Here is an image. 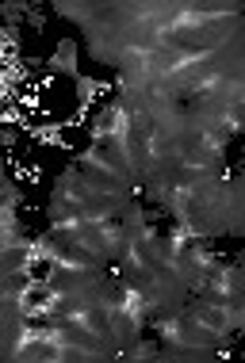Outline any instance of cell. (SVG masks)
Instances as JSON below:
<instances>
[{
    "instance_id": "obj_2",
    "label": "cell",
    "mask_w": 245,
    "mask_h": 363,
    "mask_svg": "<svg viewBox=\"0 0 245 363\" xmlns=\"http://www.w3.org/2000/svg\"><path fill=\"white\" fill-rule=\"evenodd\" d=\"M50 73L77 77V43H58V50L50 57Z\"/></svg>"
},
{
    "instance_id": "obj_1",
    "label": "cell",
    "mask_w": 245,
    "mask_h": 363,
    "mask_svg": "<svg viewBox=\"0 0 245 363\" xmlns=\"http://www.w3.org/2000/svg\"><path fill=\"white\" fill-rule=\"evenodd\" d=\"M35 264H46L43 260V241L19 238L12 245H4V279H12V276H35Z\"/></svg>"
},
{
    "instance_id": "obj_3",
    "label": "cell",
    "mask_w": 245,
    "mask_h": 363,
    "mask_svg": "<svg viewBox=\"0 0 245 363\" xmlns=\"http://www.w3.org/2000/svg\"><path fill=\"white\" fill-rule=\"evenodd\" d=\"M96 88H100L96 81H77V96H81V104L92 100V92H96Z\"/></svg>"
}]
</instances>
